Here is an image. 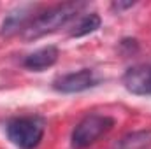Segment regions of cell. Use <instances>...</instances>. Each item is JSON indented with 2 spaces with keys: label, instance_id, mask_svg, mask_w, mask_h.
Masks as SVG:
<instances>
[{
  "label": "cell",
  "instance_id": "6da1fadb",
  "mask_svg": "<svg viewBox=\"0 0 151 149\" xmlns=\"http://www.w3.org/2000/svg\"><path fill=\"white\" fill-rule=\"evenodd\" d=\"M84 7L86 2H65L47 7L46 11H40L34 18V21L21 34V37L25 40H37L47 34H53L58 28L65 27L69 21H72Z\"/></svg>",
  "mask_w": 151,
  "mask_h": 149
},
{
  "label": "cell",
  "instance_id": "7a4b0ae2",
  "mask_svg": "<svg viewBox=\"0 0 151 149\" xmlns=\"http://www.w3.org/2000/svg\"><path fill=\"white\" fill-rule=\"evenodd\" d=\"M46 132V121L40 116L12 117L5 125L9 140L19 149H35L40 144Z\"/></svg>",
  "mask_w": 151,
  "mask_h": 149
},
{
  "label": "cell",
  "instance_id": "3957f363",
  "mask_svg": "<svg viewBox=\"0 0 151 149\" xmlns=\"http://www.w3.org/2000/svg\"><path fill=\"white\" fill-rule=\"evenodd\" d=\"M114 126V119L106 114H88L84 116L72 130L70 146L74 149H84L97 142L102 135L111 132Z\"/></svg>",
  "mask_w": 151,
  "mask_h": 149
},
{
  "label": "cell",
  "instance_id": "277c9868",
  "mask_svg": "<svg viewBox=\"0 0 151 149\" xmlns=\"http://www.w3.org/2000/svg\"><path fill=\"white\" fill-rule=\"evenodd\" d=\"M99 75L91 69H81L76 72L62 74L53 79V88L58 93H81L99 84Z\"/></svg>",
  "mask_w": 151,
  "mask_h": 149
},
{
  "label": "cell",
  "instance_id": "5b68a950",
  "mask_svg": "<svg viewBox=\"0 0 151 149\" xmlns=\"http://www.w3.org/2000/svg\"><path fill=\"white\" fill-rule=\"evenodd\" d=\"M37 4H23L16 9H12L2 21L0 27V35L2 37H11L16 34H23L27 30V27L34 21V18L37 16L39 12Z\"/></svg>",
  "mask_w": 151,
  "mask_h": 149
},
{
  "label": "cell",
  "instance_id": "8992f818",
  "mask_svg": "<svg viewBox=\"0 0 151 149\" xmlns=\"http://www.w3.org/2000/svg\"><path fill=\"white\" fill-rule=\"evenodd\" d=\"M121 82L127 91L139 97H151V65H134L127 69V72L121 77Z\"/></svg>",
  "mask_w": 151,
  "mask_h": 149
},
{
  "label": "cell",
  "instance_id": "52a82bcc",
  "mask_svg": "<svg viewBox=\"0 0 151 149\" xmlns=\"http://www.w3.org/2000/svg\"><path fill=\"white\" fill-rule=\"evenodd\" d=\"M58 60V49L55 46H46V47H40L37 51L30 53L25 60H23V65L25 69L28 70H34V72H42L49 67H53Z\"/></svg>",
  "mask_w": 151,
  "mask_h": 149
},
{
  "label": "cell",
  "instance_id": "ba28073f",
  "mask_svg": "<svg viewBox=\"0 0 151 149\" xmlns=\"http://www.w3.org/2000/svg\"><path fill=\"white\" fill-rule=\"evenodd\" d=\"M151 148V130H135L127 135H123L114 149H150Z\"/></svg>",
  "mask_w": 151,
  "mask_h": 149
},
{
  "label": "cell",
  "instance_id": "9c48e42d",
  "mask_svg": "<svg viewBox=\"0 0 151 149\" xmlns=\"http://www.w3.org/2000/svg\"><path fill=\"white\" fill-rule=\"evenodd\" d=\"M100 27V16L97 12H90L79 18L76 27L70 30V37H84L88 34H93Z\"/></svg>",
  "mask_w": 151,
  "mask_h": 149
},
{
  "label": "cell",
  "instance_id": "30bf717a",
  "mask_svg": "<svg viewBox=\"0 0 151 149\" xmlns=\"http://www.w3.org/2000/svg\"><path fill=\"white\" fill-rule=\"evenodd\" d=\"M132 5H134V2H114L111 7H113L114 11H118V12H119V11L128 9V7H132Z\"/></svg>",
  "mask_w": 151,
  "mask_h": 149
}]
</instances>
